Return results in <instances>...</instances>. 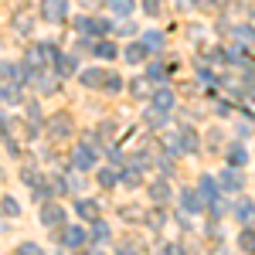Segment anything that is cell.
<instances>
[{"label":"cell","mask_w":255,"mask_h":255,"mask_svg":"<svg viewBox=\"0 0 255 255\" xmlns=\"http://www.w3.org/2000/svg\"><path fill=\"white\" fill-rule=\"evenodd\" d=\"M41 14H44V20H61L65 17V0H41Z\"/></svg>","instance_id":"6da1fadb"},{"label":"cell","mask_w":255,"mask_h":255,"mask_svg":"<svg viewBox=\"0 0 255 255\" xmlns=\"http://www.w3.org/2000/svg\"><path fill=\"white\" fill-rule=\"evenodd\" d=\"M160 48H163V34L150 31V34L143 38V51H160Z\"/></svg>","instance_id":"7a4b0ae2"},{"label":"cell","mask_w":255,"mask_h":255,"mask_svg":"<svg viewBox=\"0 0 255 255\" xmlns=\"http://www.w3.org/2000/svg\"><path fill=\"white\" fill-rule=\"evenodd\" d=\"M113 3V10H119V14H129L133 10V0H109Z\"/></svg>","instance_id":"3957f363"},{"label":"cell","mask_w":255,"mask_h":255,"mask_svg":"<svg viewBox=\"0 0 255 255\" xmlns=\"http://www.w3.org/2000/svg\"><path fill=\"white\" fill-rule=\"evenodd\" d=\"M82 82H85V85H99V82H102V72L92 68V72H85V75H82Z\"/></svg>","instance_id":"277c9868"},{"label":"cell","mask_w":255,"mask_h":255,"mask_svg":"<svg viewBox=\"0 0 255 255\" xmlns=\"http://www.w3.org/2000/svg\"><path fill=\"white\" fill-rule=\"evenodd\" d=\"M96 51L102 55V58H113V55H116V48H113V44H99Z\"/></svg>","instance_id":"5b68a950"},{"label":"cell","mask_w":255,"mask_h":255,"mask_svg":"<svg viewBox=\"0 0 255 255\" xmlns=\"http://www.w3.org/2000/svg\"><path fill=\"white\" fill-rule=\"evenodd\" d=\"M157 106H160V109H167V106H170V92H157Z\"/></svg>","instance_id":"8992f818"},{"label":"cell","mask_w":255,"mask_h":255,"mask_svg":"<svg viewBox=\"0 0 255 255\" xmlns=\"http://www.w3.org/2000/svg\"><path fill=\"white\" fill-rule=\"evenodd\" d=\"M143 7H146L150 14H157V10H160V3H157V0H143Z\"/></svg>","instance_id":"52a82bcc"},{"label":"cell","mask_w":255,"mask_h":255,"mask_svg":"<svg viewBox=\"0 0 255 255\" xmlns=\"http://www.w3.org/2000/svg\"><path fill=\"white\" fill-rule=\"evenodd\" d=\"M20 255H41V252L34 249V245H24V249H20Z\"/></svg>","instance_id":"ba28073f"}]
</instances>
